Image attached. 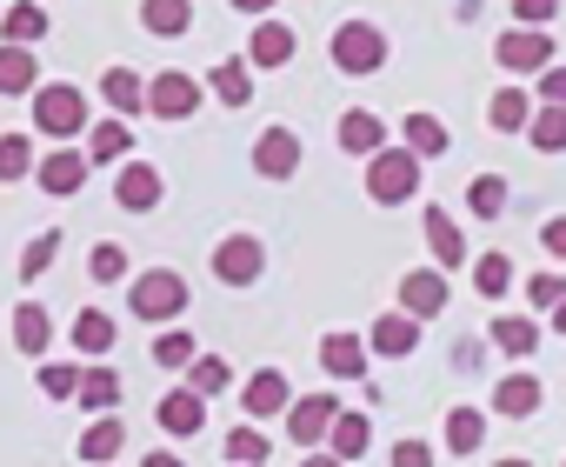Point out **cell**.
I'll use <instances>...</instances> for the list:
<instances>
[{"label": "cell", "instance_id": "50", "mask_svg": "<svg viewBox=\"0 0 566 467\" xmlns=\"http://www.w3.org/2000/svg\"><path fill=\"white\" fill-rule=\"evenodd\" d=\"M539 241H546V255H553V261H566V214H559V220H546Z\"/></svg>", "mask_w": 566, "mask_h": 467}, {"label": "cell", "instance_id": "52", "mask_svg": "<svg viewBox=\"0 0 566 467\" xmlns=\"http://www.w3.org/2000/svg\"><path fill=\"white\" fill-rule=\"evenodd\" d=\"M301 467H347V460H334V454H301Z\"/></svg>", "mask_w": 566, "mask_h": 467}, {"label": "cell", "instance_id": "37", "mask_svg": "<svg viewBox=\"0 0 566 467\" xmlns=\"http://www.w3.org/2000/svg\"><path fill=\"white\" fill-rule=\"evenodd\" d=\"M74 347H81V354H107V347H114V321L94 314V308H81V314H74Z\"/></svg>", "mask_w": 566, "mask_h": 467}, {"label": "cell", "instance_id": "16", "mask_svg": "<svg viewBox=\"0 0 566 467\" xmlns=\"http://www.w3.org/2000/svg\"><path fill=\"white\" fill-rule=\"evenodd\" d=\"M367 354H374V347H367L360 334H347V328L321 341V367H327L334 381H360V374H367Z\"/></svg>", "mask_w": 566, "mask_h": 467}, {"label": "cell", "instance_id": "47", "mask_svg": "<svg viewBox=\"0 0 566 467\" xmlns=\"http://www.w3.org/2000/svg\"><path fill=\"white\" fill-rule=\"evenodd\" d=\"M553 14H559V0H513V21L520 28H546Z\"/></svg>", "mask_w": 566, "mask_h": 467}, {"label": "cell", "instance_id": "3", "mask_svg": "<svg viewBox=\"0 0 566 467\" xmlns=\"http://www.w3.org/2000/svg\"><path fill=\"white\" fill-rule=\"evenodd\" d=\"M334 68H340V74H380V68H387V34H380L374 21L334 28Z\"/></svg>", "mask_w": 566, "mask_h": 467}, {"label": "cell", "instance_id": "8", "mask_svg": "<svg viewBox=\"0 0 566 467\" xmlns=\"http://www.w3.org/2000/svg\"><path fill=\"white\" fill-rule=\"evenodd\" d=\"M301 160H307V147H301V134H294V127H266V134L253 141V167H260L266 180H294V174H301Z\"/></svg>", "mask_w": 566, "mask_h": 467}, {"label": "cell", "instance_id": "27", "mask_svg": "<svg viewBox=\"0 0 566 467\" xmlns=\"http://www.w3.org/2000/svg\"><path fill=\"white\" fill-rule=\"evenodd\" d=\"M400 147H407L413 160H433V154H447V127H440L433 114H407V127H400Z\"/></svg>", "mask_w": 566, "mask_h": 467}, {"label": "cell", "instance_id": "42", "mask_svg": "<svg viewBox=\"0 0 566 467\" xmlns=\"http://www.w3.org/2000/svg\"><path fill=\"white\" fill-rule=\"evenodd\" d=\"M154 361H160V367H193V334H187V328H167V334L154 341Z\"/></svg>", "mask_w": 566, "mask_h": 467}, {"label": "cell", "instance_id": "17", "mask_svg": "<svg viewBox=\"0 0 566 467\" xmlns=\"http://www.w3.org/2000/svg\"><path fill=\"white\" fill-rule=\"evenodd\" d=\"M294 48H301V41H294V28L260 21V28H253V41H247V61H253V68H287V61H294Z\"/></svg>", "mask_w": 566, "mask_h": 467}, {"label": "cell", "instance_id": "54", "mask_svg": "<svg viewBox=\"0 0 566 467\" xmlns=\"http://www.w3.org/2000/svg\"><path fill=\"white\" fill-rule=\"evenodd\" d=\"M553 334H566V301H559V308H553Z\"/></svg>", "mask_w": 566, "mask_h": 467}, {"label": "cell", "instance_id": "18", "mask_svg": "<svg viewBox=\"0 0 566 467\" xmlns=\"http://www.w3.org/2000/svg\"><path fill=\"white\" fill-rule=\"evenodd\" d=\"M493 414H506V421L539 414V374H506V381H493Z\"/></svg>", "mask_w": 566, "mask_h": 467}, {"label": "cell", "instance_id": "40", "mask_svg": "<svg viewBox=\"0 0 566 467\" xmlns=\"http://www.w3.org/2000/svg\"><path fill=\"white\" fill-rule=\"evenodd\" d=\"M473 288H480L486 301H500V294L513 288V261H506V255H480V261H473Z\"/></svg>", "mask_w": 566, "mask_h": 467}, {"label": "cell", "instance_id": "43", "mask_svg": "<svg viewBox=\"0 0 566 467\" xmlns=\"http://www.w3.org/2000/svg\"><path fill=\"white\" fill-rule=\"evenodd\" d=\"M41 394H48V401H74V394H81V367L48 361V367H41Z\"/></svg>", "mask_w": 566, "mask_h": 467}, {"label": "cell", "instance_id": "9", "mask_svg": "<svg viewBox=\"0 0 566 467\" xmlns=\"http://www.w3.org/2000/svg\"><path fill=\"white\" fill-rule=\"evenodd\" d=\"M334 421H340V401H334V394H301V401L287 407V434H294V447H321V440L334 434Z\"/></svg>", "mask_w": 566, "mask_h": 467}, {"label": "cell", "instance_id": "19", "mask_svg": "<svg viewBox=\"0 0 566 467\" xmlns=\"http://www.w3.org/2000/svg\"><path fill=\"white\" fill-rule=\"evenodd\" d=\"M0 41H8V48H41L48 41V8H34V0L8 8V14H0Z\"/></svg>", "mask_w": 566, "mask_h": 467}, {"label": "cell", "instance_id": "15", "mask_svg": "<svg viewBox=\"0 0 566 467\" xmlns=\"http://www.w3.org/2000/svg\"><path fill=\"white\" fill-rule=\"evenodd\" d=\"M367 347H374V354H387V361H407V354L420 347V321L394 308V314H380V321H374V334H367Z\"/></svg>", "mask_w": 566, "mask_h": 467}, {"label": "cell", "instance_id": "35", "mask_svg": "<svg viewBox=\"0 0 566 467\" xmlns=\"http://www.w3.org/2000/svg\"><path fill=\"white\" fill-rule=\"evenodd\" d=\"M526 141H533L539 154H559V147H566V107H533Z\"/></svg>", "mask_w": 566, "mask_h": 467}, {"label": "cell", "instance_id": "12", "mask_svg": "<svg viewBox=\"0 0 566 467\" xmlns=\"http://www.w3.org/2000/svg\"><path fill=\"white\" fill-rule=\"evenodd\" d=\"M420 220H427V248H433V261H440L447 274H460V261H467V234H460V220H453L447 207H427Z\"/></svg>", "mask_w": 566, "mask_h": 467}, {"label": "cell", "instance_id": "49", "mask_svg": "<svg viewBox=\"0 0 566 467\" xmlns=\"http://www.w3.org/2000/svg\"><path fill=\"white\" fill-rule=\"evenodd\" d=\"M539 101H546V107H566V68H546V74H539Z\"/></svg>", "mask_w": 566, "mask_h": 467}, {"label": "cell", "instance_id": "38", "mask_svg": "<svg viewBox=\"0 0 566 467\" xmlns=\"http://www.w3.org/2000/svg\"><path fill=\"white\" fill-rule=\"evenodd\" d=\"M266 454H273V440L253 434L247 421H240V434H227V467H266Z\"/></svg>", "mask_w": 566, "mask_h": 467}, {"label": "cell", "instance_id": "53", "mask_svg": "<svg viewBox=\"0 0 566 467\" xmlns=\"http://www.w3.org/2000/svg\"><path fill=\"white\" fill-rule=\"evenodd\" d=\"M233 8H240V14H266V8H273V0H233Z\"/></svg>", "mask_w": 566, "mask_h": 467}, {"label": "cell", "instance_id": "41", "mask_svg": "<svg viewBox=\"0 0 566 467\" xmlns=\"http://www.w3.org/2000/svg\"><path fill=\"white\" fill-rule=\"evenodd\" d=\"M467 207H473L480 220H493V214L506 207V180H500V174H480V180L467 187Z\"/></svg>", "mask_w": 566, "mask_h": 467}, {"label": "cell", "instance_id": "21", "mask_svg": "<svg viewBox=\"0 0 566 467\" xmlns=\"http://www.w3.org/2000/svg\"><path fill=\"white\" fill-rule=\"evenodd\" d=\"M340 147H347V154H367V160H374V154L387 147V121H380V114H367V107L340 114Z\"/></svg>", "mask_w": 566, "mask_h": 467}, {"label": "cell", "instance_id": "31", "mask_svg": "<svg viewBox=\"0 0 566 467\" xmlns=\"http://www.w3.org/2000/svg\"><path fill=\"white\" fill-rule=\"evenodd\" d=\"M127 147H134L127 121H101V127L87 134V160H94V167H107V160H127Z\"/></svg>", "mask_w": 566, "mask_h": 467}, {"label": "cell", "instance_id": "7", "mask_svg": "<svg viewBox=\"0 0 566 467\" xmlns=\"http://www.w3.org/2000/svg\"><path fill=\"white\" fill-rule=\"evenodd\" d=\"M260 268H266V248L253 241V234H227V241L213 248V274H220L227 288H253Z\"/></svg>", "mask_w": 566, "mask_h": 467}, {"label": "cell", "instance_id": "44", "mask_svg": "<svg viewBox=\"0 0 566 467\" xmlns=\"http://www.w3.org/2000/svg\"><path fill=\"white\" fill-rule=\"evenodd\" d=\"M54 255H61V227H48L41 241H28V255H21V274L34 281V274H48L54 268Z\"/></svg>", "mask_w": 566, "mask_h": 467}, {"label": "cell", "instance_id": "32", "mask_svg": "<svg viewBox=\"0 0 566 467\" xmlns=\"http://www.w3.org/2000/svg\"><path fill=\"white\" fill-rule=\"evenodd\" d=\"M187 387H193L200 401H213V394H227V387H233V367H227L220 354H193V367H187Z\"/></svg>", "mask_w": 566, "mask_h": 467}, {"label": "cell", "instance_id": "1", "mask_svg": "<svg viewBox=\"0 0 566 467\" xmlns=\"http://www.w3.org/2000/svg\"><path fill=\"white\" fill-rule=\"evenodd\" d=\"M367 194H374L380 207L413 200V194H420V160H413L407 147H380V154L367 160Z\"/></svg>", "mask_w": 566, "mask_h": 467}, {"label": "cell", "instance_id": "23", "mask_svg": "<svg viewBox=\"0 0 566 467\" xmlns=\"http://www.w3.org/2000/svg\"><path fill=\"white\" fill-rule=\"evenodd\" d=\"M140 21H147V34H160V41H180V34L193 28V0H140Z\"/></svg>", "mask_w": 566, "mask_h": 467}, {"label": "cell", "instance_id": "10", "mask_svg": "<svg viewBox=\"0 0 566 467\" xmlns=\"http://www.w3.org/2000/svg\"><path fill=\"white\" fill-rule=\"evenodd\" d=\"M240 401H247V421H273V414L294 407V387H287V374H280V367H260V374H247Z\"/></svg>", "mask_w": 566, "mask_h": 467}, {"label": "cell", "instance_id": "51", "mask_svg": "<svg viewBox=\"0 0 566 467\" xmlns=\"http://www.w3.org/2000/svg\"><path fill=\"white\" fill-rule=\"evenodd\" d=\"M140 467H180V454H167V447H160V454H147Z\"/></svg>", "mask_w": 566, "mask_h": 467}, {"label": "cell", "instance_id": "13", "mask_svg": "<svg viewBox=\"0 0 566 467\" xmlns=\"http://www.w3.org/2000/svg\"><path fill=\"white\" fill-rule=\"evenodd\" d=\"M160 167H147V160H127L120 167V180H114V200L127 207V214H147V207H160Z\"/></svg>", "mask_w": 566, "mask_h": 467}, {"label": "cell", "instance_id": "45", "mask_svg": "<svg viewBox=\"0 0 566 467\" xmlns=\"http://www.w3.org/2000/svg\"><path fill=\"white\" fill-rule=\"evenodd\" d=\"M87 274H94V281H101V288H114V281H120V274H127V255H120V248H114V241H101V248H94V255H87Z\"/></svg>", "mask_w": 566, "mask_h": 467}, {"label": "cell", "instance_id": "24", "mask_svg": "<svg viewBox=\"0 0 566 467\" xmlns=\"http://www.w3.org/2000/svg\"><path fill=\"white\" fill-rule=\"evenodd\" d=\"M101 101L120 107V114H140V107H147V81H140L134 68H107V74H101Z\"/></svg>", "mask_w": 566, "mask_h": 467}, {"label": "cell", "instance_id": "4", "mask_svg": "<svg viewBox=\"0 0 566 467\" xmlns=\"http://www.w3.org/2000/svg\"><path fill=\"white\" fill-rule=\"evenodd\" d=\"M134 314L140 321H174V314H187V281L174 274V268H154V274H140L134 281Z\"/></svg>", "mask_w": 566, "mask_h": 467}, {"label": "cell", "instance_id": "20", "mask_svg": "<svg viewBox=\"0 0 566 467\" xmlns=\"http://www.w3.org/2000/svg\"><path fill=\"white\" fill-rule=\"evenodd\" d=\"M207 94H213L220 107H247V101H253V68H247V61H213Z\"/></svg>", "mask_w": 566, "mask_h": 467}, {"label": "cell", "instance_id": "22", "mask_svg": "<svg viewBox=\"0 0 566 467\" xmlns=\"http://www.w3.org/2000/svg\"><path fill=\"white\" fill-rule=\"evenodd\" d=\"M160 427H167V434H180V440H187V434H200V427H207V401H200L193 387H174V394L160 401Z\"/></svg>", "mask_w": 566, "mask_h": 467}, {"label": "cell", "instance_id": "33", "mask_svg": "<svg viewBox=\"0 0 566 467\" xmlns=\"http://www.w3.org/2000/svg\"><path fill=\"white\" fill-rule=\"evenodd\" d=\"M120 447H127V427H120L114 414H101V421L81 434V460H114Z\"/></svg>", "mask_w": 566, "mask_h": 467}, {"label": "cell", "instance_id": "6", "mask_svg": "<svg viewBox=\"0 0 566 467\" xmlns=\"http://www.w3.org/2000/svg\"><path fill=\"white\" fill-rule=\"evenodd\" d=\"M200 101H207V87L193 74H180V68H167V74L147 81V114H160V121H187Z\"/></svg>", "mask_w": 566, "mask_h": 467}, {"label": "cell", "instance_id": "34", "mask_svg": "<svg viewBox=\"0 0 566 467\" xmlns=\"http://www.w3.org/2000/svg\"><path fill=\"white\" fill-rule=\"evenodd\" d=\"M480 440H486V414H480V407H453V414H447V447H453V454H473Z\"/></svg>", "mask_w": 566, "mask_h": 467}, {"label": "cell", "instance_id": "14", "mask_svg": "<svg viewBox=\"0 0 566 467\" xmlns=\"http://www.w3.org/2000/svg\"><path fill=\"white\" fill-rule=\"evenodd\" d=\"M447 308V274H400V314H413V321H433Z\"/></svg>", "mask_w": 566, "mask_h": 467}, {"label": "cell", "instance_id": "28", "mask_svg": "<svg viewBox=\"0 0 566 467\" xmlns=\"http://www.w3.org/2000/svg\"><path fill=\"white\" fill-rule=\"evenodd\" d=\"M48 341H54L48 308H41V301H21V308H14V347H21V354H48Z\"/></svg>", "mask_w": 566, "mask_h": 467}, {"label": "cell", "instance_id": "55", "mask_svg": "<svg viewBox=\"0 0 566 467\" xmlns=\"http://www.w3.org/2000/svg\"><path fill=\"white\" fill-rule=\"evenodd\" d=\"M493 467H533V460H493Z\"/></svg>", "mask_w": 566, "mask_h": 467}, {"label": "cell", "instance_id": "46", "mask_svg": "<svg viewBox=\"0 0 566 467\" xmlns=\"http://www.w3.org/2000/svg\"><path fill=\"white\" fill-rule=\"evenodd\" d=\"M526 301H533V308H546V314H553V308H559V301H566V274H533V281H526Z\"/></svg>", "mask_w": 566, "mask_h": 467}, {"label": "cell", "instance_id": "48", "mask_svg": "<svg viewBox=\"0 0 566 467\" xmlns=\"http://www.w3.org/2000/svg\"><path fill=\"white\" fill-rule=\"evenodd\" d=\"M394 467H433V447L407 434V440H394Z\"/></svg>", "mask_w": 566, "mask_h": 467}, {"label": "cell", "instance_id": "26", "mask_svg": "<svg viewBox=\"0 0 566 467\" xmlns=\"http://www.w3.org/2000/svg\"><path fill=\"white\" fill-rule=\"evenodd\" d=\"M34 74H41L34 48H8V41H0V94H34Z\"/></svg>", "mask_w": 566, "mask_h": 467}, {"label": "cell", "instance_id": "39", "mask_svg": "<svg viewBox=\"0 0 566 467\" xmlns=\"http://www.w3.org/2000/svg\"><path fill=\"white\" fill-rule=\"evenodd\" d=\"M34 174V141L28 134H0V180H28Z\"/></svg>", "mask_w": 566, "mask_h": 467}, {"label": "cell", "instance_id": "2", "mask_svg": "<svg viewBox=\"0 0 566 467\" xmlns=\"http://www.w3.org/2000/svg\"><path fill=\"white\" fill-rule=\"evenodd\" d=\"M34 127H41V134H54V141H74V134L87 127V94H81V87H67V81L34 87Z\"/></svg>", "mask_w": 566, "mask_h": 467}, {"label": "cell", "instance_id": "30", "mask_svg": "<svg viewBox=\"0 0 566 467\" xmlns=\"http://www.w3.org/2000/svg\"><path fill=\"white\" fill-rule=\"evenodd\" d=\"M74 401H81V407H94V414H114V407H120V374H114V367H87Z\"/></svg>", "mask_w": 566, "mask_h": 467}, {"label": "cell", "instance_id": "25", "mask_svg": "<svg viewBox=\"0 0 566 467\" xmlns=\"http://www.w3.org/2000/svg\"><path fill=\"white\" fill-rule=\"evenodd\" d=\"M486 328H493V347L513 354V361H526V354L539 347V321H526V314H500V321H486Z\"/></svg>", "mask_w": 566, "mask_h": 467}, {"label": "cell", "instance_id": "29", "mask_svg": "<svg viewBox=\"0 0 566 467\" xmlns=\"http://www.w3.org/2000/svg\"><path fill=\"white\" fill-rule=\"evenodd\" d=\"M367 440H374L367 414H347V407H340V421H334V434H327V454H334V460H360Z\"/></svg>", "mask_w": 566, "mask_h": 467}, {"label": "cell", "instance_id": "36", "mask_svg": "<svg viewBox=\"0 0 566 467\" xmlns=\"http://www.w3.org/2000/svg\"><path fill=\"white\" fill-rule=\"evenodd\" d=\"M486 121H493L500 134H513V127H526V121H533V101H526L520 87H500V94H493V107H486Z\"/></svg>", "mask_w": 566, "mask_h": 467}, {"label": "cell", "instance_id": "5", "mask_svg": "<svg viewBox=\"0 0 566 467\" xmlns=\"http://www.w3.org/2000/svg\"><path fill=\"white\" fill-rule=\"evenodd\" d=\"M493 61L506 74H546L553 68V41H546V28H506L493 41Z\"/></svg>", "mask_w": 566, "mask_h": 467}, {"label": "cell", "instance_id": "11", "mask_svg": "<svg viewBox=\"0 0 566 467\" xmlns=\"http://www.w3.org/2000/svg\"><path fill=\"white\" fill-rule=\"evenodd\" d=\"M87 174H94V160H87V154H74V147H54L48 160H34V180H41L54 200L81 194V187H87Z\"/></svg>", "mask_w": 566, "mask_h": 467}]
</instances>
